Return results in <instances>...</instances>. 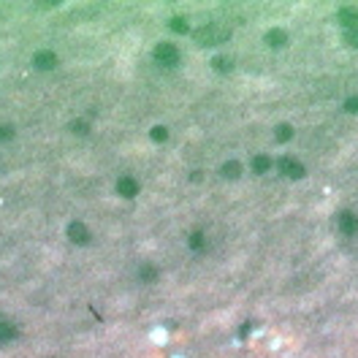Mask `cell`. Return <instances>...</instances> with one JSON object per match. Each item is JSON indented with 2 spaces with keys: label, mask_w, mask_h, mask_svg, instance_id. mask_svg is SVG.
<instances>
[{
  "label": "cell",
  "mask_w": 358,
  "mask_h": 358,
  "mask_svg": "<svg viewBox=\"0 0 358 358\" xmlns=\"http://www.w3.org/2000/svg\"><path fill=\"white\" fill-rule=\"evenodd\" d=\"M33 62H36V68H41V71H52L57 66V57H54L52 52H38Z\"/></svg>",
  "instance_id": "9"
},
{
  "label": "cell",
  "mask_w": 358,
  "mask_h": 358,
  "mask_svg": "<svg viewBox=\"0 0 358 358\" xmlns=\"http://www.w3.org/2000/svg\"><path fill=\"white\" fill-rule=\"evenodd\" d=\"M264 41L272 46V49H282V46H288V33H285V30H280V27H272L269 30V33L264 36Z\"/></svg>",
  "instance_id": "5"
},
{
  "label": "cell",
  "mask_w": 358,
  "mask_h": 358,
  "mask_svg": "<svg viewBox=\"0 0 358 358\" xmlns=\"http://www.w3.org/2000/svg\"><path fill=\"white\" fill-rule=\"evenodd\" d=\"M220 174H222L225 179H239V174H242V163H239V160H228V163H222Z\"/></svg>",
  "instance_id": "10"
},
{
  "label": "cell",
  "mask_w": 358,
  "mask_h": 358,
  "mask_svg": "<svg viewBox=\"0 0 358 358\" xmlns=\"http://www.w3.org/2000/svg\"><path fill=\"white\" fill-rule=\"evenodd\" d=\"M169 27H171V30H177V33H187V22L182 19V17L171 19V22H169Z\"/></svg>",
  "instance_id": "18"
},
{
  "label": "cell",
  "mask_w": 358,
  "mask_h": 358,
  "mask_svg": "<svg viewBox=\"0 0 358 358\" xmlns=\"http://www.w3.org/2000/svg\"><path fill=\"white\" fill-rule=\"evenodd\" d=\"M190 247H193V250H204V247H206V236L201 234V231L190 234Z\"/></svg>",
  "instance_id": "14"
},
{
  "label": "cell",
  "mask_w": 358,
  "mask_h": 358,
  "mask_svg": "<svg viewBox=\"0 0 358 358\" xmlns=\"http://www.w3.org/2000/svg\"><path fill=\"white\" fill-rule=\"evenodd\" d=\"M212 68L225 74V71H231V57H214V60H212Z\"/></svg>",
  "instance_id": "16"
},
{
  "label": "cell",
  "mask_w": 358,
  "mask_h": 358,
  "mask_svg": "<svg viewBox=\"0 0 358 358\" xmlns=\"http://www.w3.org/2000/svg\"><path fill=\"white\" fill-rule=\"evenodd\" d=\"M68 239L74 244H87L90 242V231H87L84 222H71L68 225Z\"/></svg>",
  "instance_id": "4"
},
{
  "label": "cell",
  "mask_w": 358,
  "mask_h": 358,
  "mask_svg": "<svg viewBox=\"0 0 358 358\" xmlns=\"http://www.w3.org/2000/svg\"><path fill=\"white\" fill-rule=\"evenodd\" d=\"M149 136H152L155 141H166V139H169V131H166L163 125H155V128L149 131Z\"/></svg>",
  "instance_id": "17"
},
{
  "label": "cell",
  "mask_w": 358,
  "mask_h": 358,
  "mask_svg": "<svg viewBox=\"0 0 358 358\" xmlns=\"http://www.w3.org/2000/svg\"><path fill=\"white\" fill-rule=\"evenodd\" d=\"M193 36H196V41L201 44V46H217V44H222V41H228V38H231V30L212 22V25L198 27Z\"/></svg>",
  "instance_id": "1"
},
{
  "label": "cell",
  "mask_w": 358,
  "mask_h": 358,
  "mask_svg": "<svg viewBox=\"0 0 358 358\" xmlns=\"http://www.w3.org/2000/svg\"><path fill=\"white\" fill-rule=\"evenodd\" d=\"M152 57L160 62V66H177V62H179V49H177L174 44H166V41H163V44L155 46Z\"/></svg>",
  "instance_id": "2"
},
{
  "label": "cell",
  "mask_w": 358,
  "mask_h": 358,
  "mask_svg": "<svg viewBox=\"0 0 358 358\" xmlns=\"http://www.w3.org/2000/svg\"><path fill=\"white\" fill-rule=\"evenodd\" d=\"M269 169H272V160H269L266 155H255V157H252V171H255V174H266Z\"/></svg>",
  "instance_id": "11"
},
{
  "label": "cell",
  "mask_w": 358,
  "mask_h": 358,
  "mask_svg": "<svg viewBox=\"0 0 358 358\" xmlns=\"http://www.w3.org/2000/svg\"><path fill=\"white\" fill-rule=\"evenodd\" d=\"M345 111H347V114H358V95H353V98L345 101Z\"/></svg>",
  "instance_id": "21"
},
{
  "label": "cell",
  "mask_w": 358,
  "mask_h": 358,
  "mask_svg": "<svg viewBox=\"0 0 358 358\" xmlns=\"http://www.w3.org/2000/svg\"><path fill=\"white\" fill-rule=\"evenodd\" d=\"M117 193L122 196V198H133V196L139 193V182L133 179V177H122V179L117 182Z\"/></svg>",
  "instance_id": "8"
},
{
  "label": "cell",
  "mask_w": 358,
  "mask_h": 358,
  "mask_svg": "<svg viewBox=\"0 0 358 358\" xmlns=\"http://www.w3.org/2000/svg\"><path fill=\"white\" fill-rule=\"evenodd\" d=\"M14 337H17V329L11 323H0V342H9Z\"/></svg>",
  "instance_id": "13"
},
{
  "label": "cell",
  "mask_w": 358,
  "mask_h": 358,
  "mask_svg": "<svg viewBox=\"0 0 358 358\" xmlns=\"http://www.w3.org/2000/svg\"><path fill=\"white\" fill-rule=\"evenodd\" d=\"M6 139H14V128H11V125H0V141H6Z\"/></svg>",
  "instance_id": "22"
},
{
  "label": "cell",
  "mask_w": 358,
  "mask_h": 358,
  "mask_svg": "<svg viewBox=\"0 0 358 358\" xmlns=\"http://www.w3.org/2000/svg\"><path fill=\"white\" fill-rule=\"evenodd\" d=\"M71 131H74L76 136H84V133L90 131V125H87V122H82V119H76V122H71Z\"/></svg>",
  "instance_id": "19"
},
{
  "label": "cell",
  "mask_w": 358,
  "mask_h": 358,
  "mask_svg": "<svg viewBox=\"0 0 358 358\" xmlns=\"http://www.w3.org/2000/svg\"><path fill=\"white\" fill-rule=\"evenodd\" d=\"M139 277H141L144 282H152V280H157V269H155V266H141Z\"/></svg>",
  "instance_id": "15"
},
{
  "label": "cell",
  "mask_w": 358,
  "mask_h": 358,
  "mask_svg": "<svg viewBox=\"0 0 358 358\" xmlns=\"http://www.w3.org/2000/svg\"><path fill=\"white\" fill-rule=\"evenodd\" d=\"M345 44L358 49V30H345Z\"/></svg>",
  "instance_id": "20"
},
{
  "label": "cell",
  "mask_w": 358,
  "mask_h": 358,
  "mask_svg": "<svg viewBox=\"0 0 358 358\" xmlns=\"http://www.w3.org/2000/svg\"><path fill=\"white\" fill-rule=\"evenodd\" d=\"M280 171L285 174L288 179H301L307 174V169H304V163H299V160H293V157H282L280 160Z\"/></svg>",
  "instance_id": "3"
},
{
  "label": "cell",
  "mask_w": 358,
  "mask_h": 358,
  "mask_svg": "<svg viewBox=\"0 0 358 358\" xmlns=\"http://www.w3.org/2000/svg\"><path fill=\"white\" fill-rule=\"evenodd\" d=\"M337 19L342 22V27H345V30H358V9L345 6V9H339Z\"/></svg>",
  "instance_id": "7"
},
{
  "label": "cell",
  "mask_w": 358,
  "mask_h": 358,
  "mask_svg": "<svg viewBox=\"0 0 358 358\" xmlns=\"http://www.w3.org/2000/svg\"><path fill=\"white\" fill-rule=\"evenodd\" d=\"M274 139L277 141H280V144H285V141H290L293 139V128H290V125H277V131H274Z\"/></svg>",
  "instance_id": "12"
},
{
  "label": "cell",
  "mask_w": 358,
  "mask_h": 358,
  "mask_svg": "<svg viewBox=\"0 0 358 358\" xmlns=\"http://www.w3.org/2000/svg\"><path fill=\"white\" fill-rule=\"evenodd\" d=\"M339 231H342L345 236L358 234V214H353V212H342V214H339Z\"/></svg>",
  "instance_id": "6"
}]
</instances>
